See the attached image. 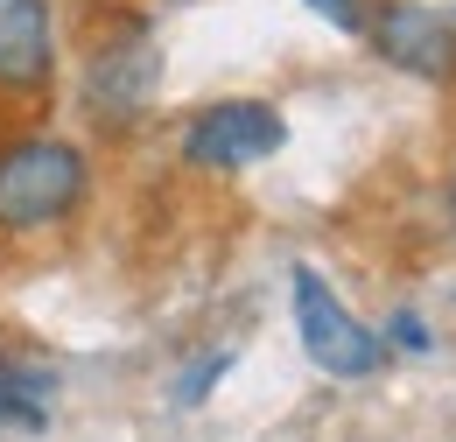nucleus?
Segmentation results:
<instances>
[{
    "mask_svg": "<svg viewBox=\"0 0 456 442\" xmlns=\"http://www.w3.org/2000/svg\"><path fill=\"white\" fill-rule=\"evenodd\" d=\"M232 372V351H211L204 365H190L183 380H175V407H197V400H211V387Z\"/></svg>",
    "mask_w": 456,
    "mask_h": 442,
    "instance_id": "obj_9",
    "label": "nucleus"
},
{
    "mask_svg": "<svg viewBox=\"0 0 456 442\" xmlns=\"http://www.w3.org/2000/svg\"><path fill=\"white\" fill-rule=\"evenodd\" d=\"M63 85L57 0H0V106L43 112Z\"/></svg>",
    "mask_w": 456,
    "mask_h": 442,
    "instance_id": "obj_5",
    "label": "nucleus"
},
{
    "mask_svg": "<svg viewBox=\"0 0 456 442\" xmlns=\"http://www.w3.org/2000/svg\"><path fill=\"white\" fill-rule=\"evenodd\" d=\"M365 43L400 78L456 85V14H443L436 0H372Z\"/></svg>",
    "mask_w": 456,
    "mask_h": 442,
    "instance_id": "obj_6",
    "label": "nucleus"
},
{
    "mask_svg": "<svg viewBox=\"0 0 456 442\" xmlns=\"http://www.w3.org/2000/svg\"><path fill=\"white\" fill-rule=\"evenodd\" d=\"M309 14H323L330 29H344V36H365V14H372V0H302Z\"/></svg>",
    "mask_w": 456,
    "mask_h": 442,
    "instance_id": "obj_10",
    "label": "nucleus"
},
{
    "mask_svg": "<svg viewBox=\"0 0 456 442\" xmlns=\"http://www.w3.org/2000/svg\"><path fill=\"white\" fill-rule=\"evenodd\" d=\"M288 148V119L274 99H211L175 127V162L190 176H246Z\"/></svg>",
    "mask_w": 456,
    "mask_h": 442,
    "instance_id": "obj_3",
    "label": "nucleus"
},
{
    "mask_svg": "<svg viewBox=\"0 0 456 442\" xmlns=\"http://www.w3.org/2000/svg\"><path fill=\"white\" fill-rule=\"evenodd\" d=\"M99 197V148L63 127H7L0 134V239L28 246L77 225Z\"/></svg>",
    "mask_w": 456,
    "mask_h": 442,
    "instance_id": "obj_2",
    "label": "nucleus"
},
{
    "mask_svg": "<svg viewBox=\"0 0 456 442\" xmlns=\"http://www.w3.org/2000/svg\"><path fill=\"white\" fill-rule=\"evenodd\" d=\"M50 393H57V380L43 365H28L21 351H0V429L43 436L50 429Z\"/></svg>",
    "mask_w": 456,
    "mask_h": 442,
    "instance_id": "obj_7",
    "label": "nucleus"
},
{
    "mask_svg": "<svg viewBox=\"0 0 456 442\" xmlns=\"http://www.w3.org/2000/svg\"><path fill=\"white\" fill-rule=\"evenodd\" d=\"M63 70H70V99L85 119V141L106 148V141H134L155 106H162V43H155V21L141 7H113V0H92L77 14V36H63Z\"/></svg>",
    "mask_w": 456,
    "mask_h": 442,
    "instance_id": "obj_1",
    "label": "nucleus"
},
{
    "mask_svg": "<svg viewBox=\"0 0 456 442\" xmlns=\"http://www.w3.org/2000/svg\"><path fill=\"white\" fill-rule=\"evenodd\" d=\"M443 204H450V232H456V162H450V183H443Z\"/></svg>",
    "mask_w": 456,
    "mask_h": 442,
    "instance_id": "obj_11",
    "label": "nucleus"
},
{
    "mask_svg": "<svg viewBox=\"0 0 456 442\" xmlns=\"http://www.w3.org/2000/svg\"><path fill=\"white\" fill-rule=\"evenodd\" d=\"M288 309H295L302 358L316 372H330V380H372L387 365V337L372 331L365 316H351V302L316 267H295L288 274Z\"/></svg>",
    "mask_w": 456,
    "mask_h": 442,
    "instance_id": "obj_4",
    "label": "nucleus"
},
{
    "mask_svg": "<svg viewBox=\"0 0 456 442\" xmlns=\"http://www.w3.org/2000/svg\"><path fill=\"white\" fill-rule=\"evenodd\" d=\"M379 337H387V351H407V358H428V351H436V331H428V316H414V309H394Z\"/></svg>",
    "mask_w": 456,
    "mask_h": 442,
    "instance_id": "obj_8",
    "label": "nucleus"
}]
</instances>
